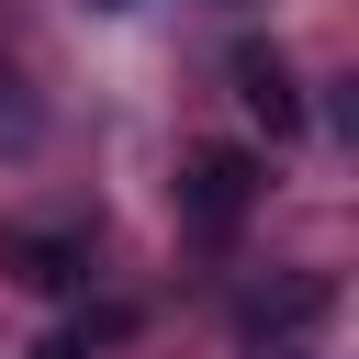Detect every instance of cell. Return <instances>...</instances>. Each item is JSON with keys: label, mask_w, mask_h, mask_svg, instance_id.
Segmentation results:
<instances>
[{"label": "cell", "mask_w": 359, "mask_h": 359, "mask_svg": "<svg viewBox=\"0 0 359 359\" xmlns=\"http://www.w3.org/2000/svg\"><path fill=\"white\" fill-rule=\"evenodd\" d=\"M0 258H11V280H34V292H90V236H11Z\"/></svg>", "instance_id": "3957f363"}, {"label": "cell", "mask_w": 359, "mask_h": 359, "mask_svg": "<svg viewBox=\"0 0 359 359\" xmlns=\"http://www.w3.org/2000/svg\"><path fill=\"white\" fill-rule=\"evenodd\" d=\"M90 337H123V314H90V325H56L34 359H90Z\"/></svg>", "instance_id": "277c9868"}, {"label": "cell", "mask_w": 359, "mask_h": 359, "mask_svg": "<svg viewBox=\"0 0 359 359\" xmlns=\"http://www.w3.org/2000/svg\"><path fill=\"white\" fill-rule=\"evenodd\" d=\"M258 191H269L258 146H191V157H180V180H168V202H180V224H191V236H236V224L258 213Z\"/></svg>", "instance_id": "6da1fadb"}, {"label": "cell", "mask_w": 359, "mask_h": 359, "mask_svg": "<svg viewBox=\"0 0 359 359\" xmlns=\"http://www.w3.org/2000/svg\"><path fill=\"white\" fill-rule=\"evenodd\" d=\"M224 67H236V101L258 112V135H269V146H292V135H303V79H292V56L247 34V45L224 56Z\"/></svg>", "instance_id": "7a4b0ae2"}]
</instances>
